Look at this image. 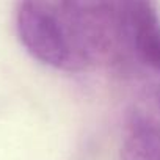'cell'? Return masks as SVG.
Segmentation results:
<instances>
[{"label":"cell","mask_w":160,"mask_h":160,"mask_svg":"<svg viewBox=\"0 0 160 160\" xmlns=\"http://www.w3.org/2000/svg\"><path fill=\"white\" fill-rule=\"evenodd\" d=\"M72 21L88 55L96 63L118 64L129 58L122 0H55Z\"/></svg>","instance_id":"obj_2"},{"label":"cell","mask_w":160,"mask_h":160,"mask_svg":"<svg viewBox=\"0 0 160 160\" xmlns=\"http://www.w3.org/2000/svg\"><path fill=\"white\" fill-rule=\"evenodd\" d=\"M129 58L160 74V14L154 0H122Z\"/></svg>","instance_id":"obj_3"},{"label":"cell","mask_w":160,"mask_h":160,"mask_svg":"<svg viewBox=\"0 0 160 160\" xmlns=\"http://www.w3.org/2000/svg\"><path fill=\"white\" fill-rule=\"evenodd\" d=\"M121 160H160V126L141 115L129 116L121 143Z\"/></svg>","instance_id":"obj_4"},{"label":"cell","mask_w":160,"mask_h":160,"mask_svg":"<svg viewBox=\"0 0 160 160\" xmlns=\"http://www.w3.org/2000/svg\"><path fill=\"white\" fill-rule=\"evenodd\" d=\"M16 32L24 49L49 68L80 72L93 66L72 21L55 0H19Z\"/></svg>","instance_id":"obj_1"},{"label":"cell","mask_w":160,"mask_h":160,"mask_svg":"<svg viewBox=\"0 0 160 160\" xmlns=\"http://www.w3.org/2000/svg\"><path fill=\"white\" fill-rule=\"evenodd\" d=\"M158 105H160V94H158Z\"/></svg>","instance_id":"obj_5"}]
</instances>
